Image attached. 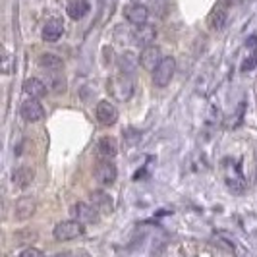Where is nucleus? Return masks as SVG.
Wrapping results in <instances>:
<instances>
[{
	"mask_svg": "<svg viewBox=\"0 0 257 257\" xmlns=\"http://www.w3.org/2000/svg\"><path fill=\"white\" fill-rule=\"evenodd\" d=\"M106 87L110 91V95L116 101H128L134 95V79L128 74H118V76L110 77Z\"/></svg>",
	"mask_w": 257,
	"mask_h": 257,
	"instance_id": "1",
	"label": "nucleus"
},
{
	"mask_svg": "<svg viewBox=\"0 0 257 257\" xmlns=\"http://www.w3.org/2000/svg\"><path fill=\"white\" fill-rule=\"evenodd\" d=\"M176 72V60L172 56L163 58V62L153 70V83L157 87H167Z\"/></svg>",
	"mask_w": 257,
	"mask_h": 257,
	"instance_id": "2",
	"label": "nucleus"
},
{
	"mask_svg": "<svg viewBox=\"0 0 257 257\" xmlns=\"http://www.w3.org/2000/svg\"><path fill=\"white\" fill-rule=\"evenodd\" d=\"M81 234H83V222L79 220H62L54 226V238L58 242L74 240V238H79Z\"/></svg>",
	"mask_w": 257,
	"mask_h": 257,
	"instance_id": "3",
	"label": "nucleus"
},
{
	"mask_svg": "<svg viewBox=\"0 0 257 257\" xmlns=\"http://www.w3.org/2000/svg\"><path fill=\"white\" fill-rule=\"evenodd\" d=\"M93 174H95V180L99 182V184H103V186H112V184L116 182V176H118L116 167L108 161V159L99 161V163L95 165Z\"/></svg>",
	"mask_w": 257,
	"mask_h": 257,
	"instance_id": "4",
	"label": "nucleus"
},
{
	"mask_svg": "<svg viewBox=\"0 0 257 257\" xmlns=\"http://www.w3.org/2000/svg\"><path fill=\"white\" fill-rule=\"evenodd\" d=\"M163 62V54H161V49L157 45H149L145 47L140 54V64L145 68V70H151L153 72L157 66Z\"/></svg>",
	"mask_w": 257,
	"mask_h": 257,
	"instance_id": "5",
	"label": "nucleus"
},
{
	"mask_svg": "<svg viewBox=\"0 0 257 257\" xmlns=\"http://www.w3.org/2000/svg\"><path fill=\"white\" fill-rule=\"evenodd\" d=\"M124 16H126V20H128L130 24L140 27L145 26V22L149 18V10H147L145 4H130V6L124 8Z\"/></svg>",
	"mask_w": 257,
	"mask_h": 257,
	"instance_id": "6",
	"label": "nucleus"
},
{
	"mask_svg": "<svg viewBox=\"0 0 257 257\" xmlns=\"http://www.w3.org/2000/svg\"><path fill=\"white\" fill-rule=\"evenodd\" d=\"M37 209V203H35V197H29V195H24L16 201V207H14V217L18 220H26L29 219Z\"/></svg>",
	"mask_w": 257,
	"mask_h": 257,
	"instance_id": "7",
	"label": "nucleus"
},
{
	"mask_svg": "<svg viewBox=\"0 0 257 257\" xmlns=\"http://www.w3.org/2000/svg\"><path fill=\"white\" fill-rule=\"evenodd\" d=\"M95 114H97V120L103 126H112L116 120H118V110H116L114 104L108 103V101H101V103L97 104Z\"/></svg>",
	"mask_w": 257,
	"mask_h": 257,
	"instance_id": "8",
	"label": "nucleus"
},
{
	"mask_svg": "<svg viewBox=\"0 0 257 257\" xmlns=\"http://www.w3.org/2000/svg\"><path fill=\"white\" fill-rule=\"evenodd\" d=\"M20 112H22V118L26 122H37L45 116V108H43V104L39 103L37 99H27L26 103L22 104Z\"/></svg>",
	"mask_w": 257,
	"mask_h": 257,
	"instance_id": "9",
	"label": "nucleus"
},
{
	"mask_svg": "<svg viewBox=\"0 0 257 257\" xmlns=\"http://www.w3.org/2000/svg\"><path fill=\"white\" fill-rule=\"evenodd\" d=\"M72 215L76 217V220L79 222H97L99 219V213H97V207L89 205V203H76L72 207Z\"/></svg>",
	"mask_w": 257,
	"mask_h": 257,
	"instance_id": "10",
	"label": "nucleus"
},
{
	"mask_svg": "<svg viewBox=\"0 0 257 257\" xmlns=\"http://www.w3.org/2000/svg\"><path fill=\"white\" fill-rule=\"evenodd\" d=\"M62 33H64V24H62V20H58V18H52L49 20L45 27H43V41H47V43H54V41H58V39L62 37Z\"/></svg>",
	"mask_w": 257,
	"mask_h": 257,
	"instance_id": "11",
	"label": "nucleus"
},
{
	"mask_svg": "<svg viewBox=\"0 0 257 257\" xmlns=\"http://www.w3.org/2000/svg\"><path fill=\"white\" fill-rule=\"evenodd\" d=\"M47 91H49L47 83L37 79V77H29V79L24 81V93H26L27 97H31V99H37L39 101L41 97L47 95Z\"/></svg>",
	"mask_w": 257,
	"mask_h": 257,
	"instance_id": "12",
	"label": "nucleus"
},
{
	"mask_svg": "<svg viewBox=\"0 0 257 257\" xmlns=\"http://www.w3.org/2000/svg\"><path fill=\"white\" fill-rule=\"evenodd\" d=\"M155 37H157V29L153 26H140L138 29H134V43L143 49L153 45Z\"/></svg>",
	"mask_w": 257,
	"mask_h": 257,
	"instance_id": "13",
	"label": "nucleus"
},
{
	"mask_svg": "<svg viewBox=\"0 0 257 257\" xmlns=\"http://www.w3.org/2000/svg\"><path fill=\"white\" fill-rule=\"evenodd\" d=\"M33 178H35V170L31 167H20L14 170V176L12 180L14 184L18 186V188H26V186H29L31 182H33Z\"/></svg>",
	"mask_w": 257,
	"mask_h": 257,
	"instance_id": "14",
	"label": "nucleus"
},
{
	"mask_svg": "<svg viewBox=\"0 0 257 257\" xmlns=\"http://www.w3.org/2000/svg\"><path fill=\"white\" fill-rule=\"evenodd\" d=\"M39 66H41L43 70H47V72H60V68L64 66V60H62L60 56H56V54L47 52V54H41Z\"/></svg>",
	"mask_w": 257,
	"mask_h": 257,
	"instance_id": "15",
	"label": "nucleus"
},
{
	"mask_svg": "<svg viewBox=\"0 0 257 257\" xmlns=\"http://www.w3.org/2000/svg\"><path fill=\"white\" fill-rule=\"evenodd\" d=\"M97 151H99V155L104 157V159H112V157L118 153V143H116V140L110 138V136L101 138L99 143H97Z\"/></svg>",
	"mask_w": 257,
	"mask_h": 257,
	"instance_id": "16",
	"label": "nucleus"
},
{
	"mask_svg": "<svg viewBox=\"0 0 257 257\" xmlns=\"http://www.w3.org/2000/svg\"><path fill=\"white\" fill-rule=\"evenodd\" d=\"M91 205H95L101 211H112V197L106 192L97 190V192L91 193Z\"/></svg>",
	"mask_w": 257,
	"mask_h": 257,
	"instance_id": "17",
	"label": "nucleus"
},
{
	"mask_svg": "<svg viewBox=\"0 0 257 257\" xmlns=\"http://www.w3.org/2000/svg\"><path fill=\"white\" fill-rule=\"evenodd\" d=\"M45 83H47L49 91H54V93H62L66 89V79L60 72H49Z\"/></svg>",
	"mask_w": 257,
	"mask_h": 257,
	"instance_id": "18",
	"label": "nucleus"
},
{
	"mask_svg": "<svg viewBox=\"0 0 257 257\" xmlns=\"http://www.w3.org/2000/svg\"><path fill=\"white\" fill-rule=\"evenodd\" d=\"M87 12H89V2L87 0H74L68 6V14H70L72 20H81Z\"/></svg>",
	"mask_w": 257,
	"mask_h": 257,
	"instance_id": "19",
	"label": "nucleus"
},
{
	"mask_svg": "<svg viewBox=\"0 0 257 257\" xmlns=\"http://www.w3.org/2000/svg\"><path fill=\"white\" fill-rule=\"evenodd\" d=\"M209 24H211L213 29H217V31L222 29L224 24H226V12L224 10H215L213 16H211V20H209Z\"/></svg>",
	"mask_w": 257,
	"mask_h": 257,
	"instance_id": "20",
	"label": "nucleus"
},
{
	"mask_svg": "<svg viewBox=\"0 0 257 257\" xmlns=\"http://www.w3.org/2000/svg\"><path fill=\"white\" fill-rule=\"evenodd\" d=\"M120 60H122V62H120V66H122L124 74H128V72H132V70H134V66H136V56H134L132 52H126V54H124Z\"/></svg>",
	"mask_w": 257,
	"mask_h": 257,
	"instance_id": "21",
	"label": "nucleus"
},
{
	"mask_svg": "<svg viewBox=\"0 0 257 257\" xmlns=\"http://www.w3.org/2000/svg\"><path fill=\"white\" fill-rule=\"evenodd\" d=\"M257 66V54L253 52L249 58H245V62L242 64V72H249V70H253Z\"/></svg>",
	"mask_w": 257,
	"mask_h": 257,
	"instance_id": "22",
	"label": "nucleus"
},
{
	"mask_svg": "<svg viewBox=\"0 0 257 257\" xmlns=\"http://www.w3.org/2000/svg\"><path fill=\"white\" fill-rule=\"evenodd\" d=\"M20 257H45V255H43V251L37 249V247H26V249L20 253Z\"/></svg>",
	"mask_w": 257,
	"mask_h": 257,
	"instance_id": "23",
	"label": "nucleus"
},
{
	"mask_svg": "<svg viewBox=\"0 0 257 257\" xmlns=\"http://www.w3.org/2000/svg\"><path fill=\"white\" fill-rule=\"evenodd\" d=\"M10 64H12V58L8 54H4V60H2V74H10Z\"/></svg>",
	"mask_w": 257,
	"mask_h": 257,
	"instance_id": "24",
	"label": "nucleus"
},
{
	"mask_svg": "<svg viewBox=\"0 0 257 257\" xmlns=\"http://www.w3.org/2000/svg\"><path fill=\"white\" fill-rule=\"evenodd\" d=\"M247 47L255 51V49H257V37H249V39H247Z\"/></svg>",
	"mask_w": 257,
	"mask_h": 257,
	"instance_id": "25",
	"label": "nucleus"
},
{
	"mask_svg": "<svg viewBox=\"0 0 257 257\" xmlns=\"http://www.w3.org/2000/svg\"><path fill=\"white\" fill-rule=\"evenodd\" d=\"M72 257H89V253H85V251H77V253H74Z\"/></svg>",
	"mask_w": 257,
	"mask_h": 257,
	"instance_id": "26",
	"label": "nucleus"
},
{
	"mask_svg": "<svg viewBox=\"0 0 257 257\" xmlns=\"http://www.w3.org/2000/svg\"><path fill=\"white\" fill-rule=\"evenodd\" d=\"M134 4H145V2H149V0H132Z\"/></svg>",
	"mask_w": 257,
	"mask_h": 257,
	"instance_id": "27",
	"label": "nucleus"
},
{
	"mask_svg": "<svg viewBox=\"0 0 257 257\" xmlns=\"http://www.w3.org/2000/svg\"><path fill=\"white\" fill-rule=\"evenodd\" d=\"M52 257H72L70 253H56V255H52Z\"/></svg>",
	"mask_w": 257,
	"mask_h": 257,
	"instance_id": "28",
	"label": "nucleus"
}]
</instances>
